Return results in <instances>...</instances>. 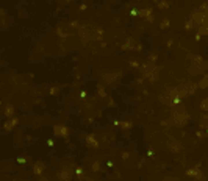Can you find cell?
Masks as SVG:
<instances>
[{"label":"cell","instance_id":"cell-11","mask_svg":"<svg viewBox=\"0 0 208 181\" xmlns=\"http://www.w3.org/2000/svg\"><path fill=\"white\" fill-rule=\"evenodd\" d=\"M86 142H88V145H89V147H92V148L99 147V142H97V139H95L94 134H89V136L86 137Z\"/></svg>","mask_w":208,"mask_h":181},{"label":"cell","instance_id":"cell-5","mask_svg":"<svg viewBox=\"0 0 208 181\" xmlns=\"http://www.w3.org/2000/svg\"><path fill=\"white\" fill-rule=\"evenodd\" d=\"M124 48H139V44H138L136 41L133 39V38H128V39L125 41V44L122 45Z\"/></svg>","mask_w":208,"mask_h":181},{"label":"cell","instance_id":"cell-19","mask_svg":"<svg viewBox=\"0 0 208 181\" xmlns=\"http://www.w3.org/2000/svg\"><path fill=\"white\" fill-rule=\"evenodd\" d=\"M122 128H130V126H132V122H122Z\"/></svg>","mask_w":208,"mask_h":181},{"label":"cell","instance_id":"cell-7","mask_svg":"<svg viewBox=\"0 0 208 181\" xmlns=\"http://www.w3.org/2000/svg\"><path fill=\"white\" fill-rule=\"evenodd\" d=\"M121 76V72H116V74H103V80L108 83H113L116 81V78H119Z\"/></svg>","mask_w":208,"mask_h":181},{"label":"cell","instance_id":"cell-3","mask_svg":"<svg viewBox=\"0 0 208 181\" xmlns=\"http://www.w3.org/2000/svg\"><path fill=\"white\" fill-rule=\"evenodd\" d=\"M167 145H169V150H171V152H180V150L183 148L182 144H180L177 139H172V137L167 141Z\"/></svg>","mask_w":208,"mask_h":181},{"label":"cell","instance_id":"cell-2","mask_svg":"<svg viewBox=\"0 0 208 181\" xmlns=\"http://www.w3.org/2000/svg\"><path fill=\"white\" fill-rule=\"evenodd\" d=\"M72 175H74V170H71V169H61V172L58 173V180L60 181H69L72 178Z\"/></svg>","mask_w":208,"mask_h":181},{"label":"cell","instance_id":"cell-1","mask_svg":"<svg viewBox=\"0 0 208 181\" xmlns=\"http://www.w3.org/2000/svg\"><path fill=\"white\" fill-rule=\"evenodd\" d=\"M80 36H82V41L86 44L88 41H94V39L102 38V30L91 28V27H82L80 28Z\"/></svg>","mask_w":208,"mask_h":181},{"label":"cell","instance_id":"cell-14","mask_svg":"<svg viewBox=\"0 0 208 181\" xmlns=\"http://www.w3.org/2000/svg\"><path fill=\"white\" fill-rule=\"evenodd\" d=\"M160 27H161V28H167V27H169V19H167V17H164L163 20L160 22Z\"/></svg>","mask_w":208,"mask_h":181},{"label":"cell","instance_id":"cell-10","mask_svg":"<svg viewBox=\"0 0 208 181\" xmlns=\"http://www.w3.org/2000/svg\"><path fill=\"white\" fill-rule=\"evenodd\" d=\"M16 124H17V119H16V117H11L10 120H6V122H5V130H6V131L13 130L14 126H16Z\"/></svg>","mask_w":208,"mask_h":181},{"label":"cell","instance_id":"cell-18","mask_svg":"<svg viewBox=\"0 0 208 181\" xmlns=\"http://www.w3.org/2000/svg\"><path fill=\"white\" fill-rule=\"evenodd\" d=\"M169 5H171L169 2H160V3H158V6H160V8H167Z\"/></svg>","mask_w":208,"mask_h":181},{"label":"cell","instance_id":"cell-8","mask_svg":"<svg viewBox=\"0 0 208 181\" xmlns=\"http://www.w3.org/2000/svg\"><path fill=\"white\" fill-rule=\"evenodd\" d=\"M53 131H55V134H58V136H67V128L63 125H56L55 128H53Z\"/></svg>","mask_w":208,"mask_h":181},{"label":"cell","instance_id":"cell-4","mask_svg":"<svg viewBox=\"0 0 208 181\" xmlns=\"http://www.w3.org/2000/svg\"><path fill=\"white\" fill-rule=\"evenodd\" d=\"M158 75H160V67H155L153 70H150L147 74V78L150 80V83H153V81L158 80Z\"/></svg>","mask_w":208,"mask_h":181},{"label":"cell","instance_id":"cell-17","mask_svg":"<svg viewBox=\"0 0 208 181\" xmlns=\"http://www.w3.org/2000/svg\"><path fill=\"white\" fill-rule=\"evenodd\" d=\"M92 170H94V172H99V170H100V163H94V164H92Z\"/></svg>","mask_w":208,"mask_h":181},{"label":"cell","instance_id":"cell-15","mask_svg":"<svg viewBox=\"0 0 208 181\" xmlns=\"http://www.w3.org/2000/svg\"><path fill=\"white\" fill-rule=\"evenodd\" d=\"M185 28H186V30H191L192 28V19H189V20L185 22Z\"/></svg>","mask_w":208,"mask_h":181},{"label":"cell","instance_id":"cell-12","mask_svg":"<svg viewBox=\"0 0 208 181\" xmlns=\"http://www.w3.org/2000/svg\"><path fill=\"white\" fill-rule=\"evenodd\" d=\"M3 113H5V115H8V117L11 119V117H13V113H14L13 105H10V103H8V105L5 106V111H3Z\"/></svg>","mask_w":208,"mask_h":181},{"label":"cell","instance_id":"cell-20","mask_svg":"<svg viewBox=\"0 0 208 181\" xmlns=\"http://www.w3.org/2000/svg\"><path fill=\"white\" fill-rule=\"evenodd\" d=\"M80 181H94V180L89 178V176H82V178H80Z\"/></svg>","mask_w":208,"mask_h":181},{"label":"cell","instance_id":"cell-13","mask_svg":"<svg viewBox=\"0 0 208 181\" xmlns=\"http://www.w3.org/2000/svg\"><path fill=\"white\" fill-rule=\"evenodd\" d=\"M199 86H200V89H205V87H208V76H203L202 81L199 83Z\"/></svg>","mask_w":208,"mask_h":181},{"label":"cell","instance_id":"cell-16","mask_svg":"<svg viewBox=\"0 0 208 181\" xmlns=\"http://www.w3.org/2000/svg\"><path fill=\"white\" fill-rule=\"evenodd\" d=\"M97 91H99V94H100V97H105V89H103V86H97Z\"/></svg>","mask_w":208,"mask_h":181},{"label":"cell","instance_id":"cell-6","mask_svg":"<svg viewBox=\"0 0 208 181\" xmlns=\"http://www.w3.org/2000/svg\"><path fill=\"white\" fill-rule=\"evenodd\" d=\"M138 16H141V17H147V20H152V19H153V14H152V10H150V8H146V10L138 11Z\"/></svg>","mask_w":208,"mask_h":181},{"label":"cell","instance_id":"cell-9","mask_svg":"<svg viewBox=\"0 0 208 181\" xmlns=\"http://www.w3.org/2000/svg\"><path fill=\"white\" fill-rule=\"evenodd\" d=\"M44 167H45V165H44V163H41V161H38V163L33 165V173H34V175H41V173H42V170H44Z\"/></svg>","mask_w":208,"mask_h":181},{"label":"cell","instance_id":"cell-21","mask_svg":"<svg viewBox=\"0 0 208 181\" xmlns=\"http://www.w3.org/2000/svg\"><path fill=\"white\" fill-rule=\"evenodd\" d=\"M56 92H58V87H52L50 89V94H56Z\"/></svg>","mask_w":208,"mask_h":181}]
</instances>
